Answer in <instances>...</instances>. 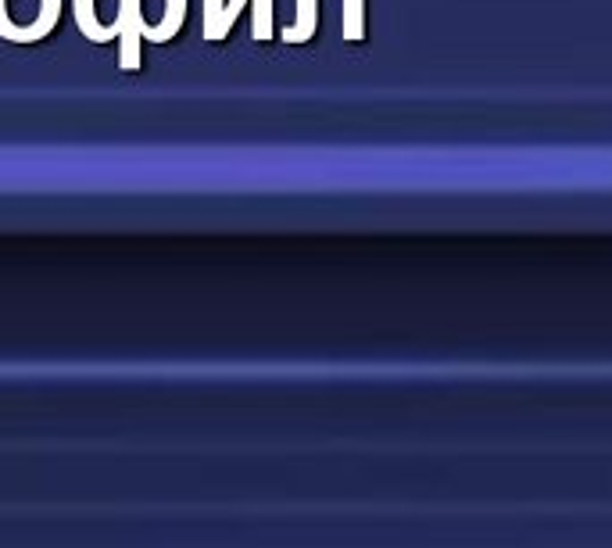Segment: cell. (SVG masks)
<instances>
[{"mask_svg":"<svg viewBox=\"0 0 612 548\" xmlns=\"http://www.w3.org/2000/svg\"><path fill=\"white\" fill-rule=\"evenodd\" d=\"M115 30H119V65L126 72H137L140 69V44H143V11H140V0H119V8H115Z\"/></svg>","mask_w":612,"mask_h":548,"instance_id":"cell-1","label":"cell"},{"mask_svg":"<svg viewBox=\"0 0 612 548\" xmlns=\"http://www.w3.org/2000/svg\"><path fill=\"white\" fill-rule=\"evenodd\" d=\"M247 4H255V40L262 44L272 36V0H226L223 11H219V22H215V33H212V40H223V36H229L233 30V22L240 19V11Z\"/></svg>","mask_w":612,"mask_h":548,"instance_id":"cell-2","label":"cell"},{"mask_svg":"<svg viewBox=\"0 0 612 548\" xmlns=\"http://www.w3.org/2000/svg\"><path fill=\"white\" fill-rule=\"evenodd\" d=\"M184 19H187V0H165V15H162V22H158V25H148V22H143L140 36H143V40H151V44H168L179 30H184Z\"/></svg>","mask_w":612,"mask_h":548,"instance_id":"cell-3","label":"cell"},{"mask_svg":"<svg viewBox=\"0 0 612 548\" xmlns=\"http://www.w3.org/2000/svg\"><path fill=\"white\" fill-rule=\"evenodd\" d=\"M72 11H75V25H80V33L86 36L90 44H108L119 36V30L111 25H101L97 22V11H94V0H72Z\"/></svg>","mask_w":612,"mask_h":548,"instance_id":"cell-4","label":"cell"},{"mask_svg":"<svg viewBox=\"0 0 612 548\" xmlns=\"http://www.w3.org/2000/svg\"><path fill=\"white\" fill-rule=\"evenodd\" d=\"M316 33V0H297V25L283 30L286 44H305Z\"/></svg>","mask_w":612,"mask_h":548,"instance_id":"cell-5","label":"cell"},{"mask_svg":"<svg viewBox=\"0 0 612 548\" xmlns=\"http://www.w3.org/2000/svg\"><path fill=\"white\" fill-rule=\"evenodd\" d=\"M223 4H226V0H204V30H201L204 40H212L215 22H219V11H223Z\"/></svg>","mask_w":612,"mask_h":548,"instance_id":"cell-6","label":"cell"},{"mask_svg":"<svg viewBox=\"0 0 612 548\" xmlns=\"http://www.w3.org/2000/svg\"><path fill=\"white\" fill-rule=\"evenodd\" d=\"M344 25H348V36H351V40H355V36H358V0H348Z\"/></svg>","mask_w":612,"mask_h":548,"instance_id":"cell-7","label":"cell"}]
</instances>
